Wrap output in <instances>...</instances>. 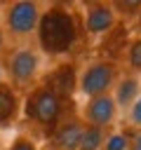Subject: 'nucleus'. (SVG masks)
Here are the masks:
<instances>
[{
	"instance_id": "nucleus-18",
	"label": "nucleus",
	"mask_w": 141,
	"mask_h": 150,
	"mask_svg": "<svg viewBox=\"0 0 141 150\" xmlns=\"http://www.w3.org/2000/svg\"><path fill=\"white\" fill-rule=\"evenodd\" d=\"M129 150H141V129H129Z\"/></svg>"
},
{
	"instance_id": "nucleus-3",
	"label": "nucleus",
	"mask_w": 141,
	"mask_h": 150,
	"mask_svg": "<svg viewBox=\"0 0 141 150\" xmlns=\"http://www.w3.org/2000/svg\"><path fill=\"white\" fill-rule=\"evenodd\" d=\"M5 68V77L7 82L19 91V89H33L40 77H42V54L38 52L35 45L31 42H21L16 47L9 49L7 59L2 61Z\"/></svg>"
},
{
	"instance_id": "nucleus-15",
	"label": "nucleus",
	"mask_w": 141,
	"mask_h": 150,
	"mask_svg": "<svg viewBox=\"0 0 141 150\" xmlns=\"http://www.w3.org/2000/svg\"><path fill=\"white\" fill-rule=\"evenodd\" d=\"M101 150H129V136H127V131H108Z\"/></svg>"
},
{
	"instance_id": "nucleus-16",
	"label": "nucleus",
	"mask_w": 141,
	"mask_h": 150,
	"mask_svg": "<svg viewBox=\"0 0 141 150\" xmlns=\"http://www.w3.org/2000/svg\"><path fill=\"white\" fill-rule=\"evenodd\" d=\"M7 150H40V148H38L35 138H31V136H26V134H19V136L12 138V143H9Z\"/></svg>"
},
{
	"instance_id": "nucleus-8",
	"label": "nucleus",
	"mask_w": 141,
	"mask_h": 150,
	"mask_svg": "<svg viewBox=\"0 0 141 150\" xmlns=\"http://www.w3.org/2000/svg\"><path fill=\"white\" fill-rule=\"evenodd\" d=\"M118 117V105L113 101V94H101V96H92L85 101V105L80 108V120L85 124L92 127H101V129H110V124Z\"/></svg>"
},
{
	"instance_id": "nucleus-21",
	"label": "nucleus",
	"mask_w": 141,
	"mask_h": 150,
	"mask_svg": "<svg viewBox=\"0 0 141 150\" xmlns=\"http://www.w3.org/2000/svg\"><path fill=\"white\" fill-rule=\"evenodd\" d=\"M136 33H139V35H141V16H139V19H136Z\"/></svg>"
},
{
	"instance_id": "nucleus-12",
	"label": "nucleus",
	"mask_w": 141,
	"mask_h": 150,
	"mask_svg": "<svg viewBox=\"0 0 141 150\" xmlns=\"http://www.w3.org/2000/svg\"><path fill=\"white\" fill-rule=\"evenodd\" d=\"M110 129H101V127H92V124H85L82 129V138H80V148L78 150H101L103 148V141L108 136Z\"/></svg>"
},
{
	"instance_id": "nucleus-13",
	"label": "nucleus",
	"mask_w": 141,
	"mask_h": 150,
	"mask_svg": "<svg viewBox=\"0 0 141 150\" xmlns=\"http://www.w3.org/2000/svg\"><path fill=\"white\" fill-rule=\"evenodd\" d=\"M125 63H127V73L132 75H141V35L129 38L127 49H125Z\"/></svg>"
},
{
	"instance_id": "nucleus-2",
	"label": "nucleus",
	"mask_w": 141,
	"mask_h": 150,
	"mask_svg": "<svg viewBox=\"0 0 141 150\" xmlns=\"http://www.w3.org/2000/svg\"><path fill=\"white\" fill-rule=\"evenodd\" d=\"M21 110H24V117L31 124H35V127L42 129L45 138H49L52 131L59 127V122L68 115L66 103L54 91H49L47 87H42L40 82L33 89L26 91V98L21 101Z\"/></svg>"
},
{
	"instance_id": "nucleus-19",
	"label": "nucleus",
	"mask_w": 141,
	"mask_h": 150,
	"mask_svg": "<svg viewBox=\"0 0 141 150\" xmlns=\"http://www.w3.org/2000/svg\"><path fill=\"white\" fill-rule=\"evenodd\" d=\"M5 49H7V35H5V30H2V26H0V56H2Z\"/></svg>"
},
{
	"instance_id": "nucleus-4",
	"label": "nucleus",
	"mask_w": 141,
	"mask_h": 150,
	"mask_svg": "<svg viewBox=\"0 0 141 150\" xmlns=\"http://www.w3.org/2000/svg\"><path fill=\"white\" fill-rule=\"evenodd\" d=\"M40 12L42 5L35 0H12L7 5H0V26L7 40H28L31 35H35Z\"/></svg>"
},
{
	"instance_id": "nucleus-10",
	"label": "nucleus",
	"mask_w": 141,
	"mask_h": 150,
	"mask_svg": "<svg viewBox=\"0 0 141 150\" xmlns=\"http://www.w3.org/2000/svg\"><path fill=\"white\" fill-rule=\"evenodd\" d=\"M110 94H113V101H115L118 110L120 108L127 110L136 101V96L141 94V77L139 75H132V73H122L118 77V82H115V87H113Z\"/></svg>"
},
{
	"instance_id": "nucleus-1",
	"label": "nucleus",
	"mask_w": 141,
	"mask_h": 150,
	"mask_svg": "<svg viewBox=\"0 0 141 150\" xmlns=\"http://www.w3.org/2000/svg\"><path fill=\"white\" fill-rule=\"evenodd\" d=\"M82 38L80 14L66 2H52L42 7L38 28H35V47L47 59H66L73 54Z\"/></svg>"
},
{
	"instance_id": "nucleus-6",
	"label": "nucleus",
	"mask_w": 141,
	"mask_h": 150,
	"mask_svg": "<svg viewBox=\"0 0 141 150\" xmlns=\"http://www.w3.org/2000/svg\"><path fill=\"white\" fill-rule=\"evenodd\" d=\"M40 84L54 91L66 105H73V96L78 94V66L73 59H61L56 61L42 77Z\"/></svg>"
},
{
	"instance_id": "nucleus-20",
	"label": "nucleus",
	"mask_w": 141,
	"mask_h": 150,
	"mask_svg": "<svg viewBox=\"0 0 141 150\" xmlns=\"http://www.w3.org/2000/svg\"><path fill=\"white\" fill-rule=\"evenodd\" d=\"M5 82V68H2V59H0V84Z\"/></svg>"
},
{
	"instance_id": "nucleus-11",
	"label": "nucleus",
	"mask_w": 141,
	"mask_h": 150,
	"mask_svg": "<svg viewBox=\"0 0 141 150\" xmlns=\"http://www.w3.org/2000/svg\"><path fill=\"white\" fill-rule=\"evenodd\" d=\"M21 112V96L19 91L5 80L0 84V129H7L16 122Z\"/></svg>"
},
{
	"instance_id": "nucleus-5",
	"label": "nucleus",
	"mask_w": 141,
	"mask_h": 150,
	"mask_svg": "<svg viewBox=\"0 0 141 150\" xmlns=\"http://www.w3.org/2000/svg\"><path fill=\"white\" fill-rule=\"evenodd\" d=\"M118 77H120V63L106 61V59H94L82 70H78V94L85 98L110 94Z\"/></svg>"
},
{
	"instance_id": "nucleus-17",
	"label": "nucleus",
	"mask_w": 141,
	"mask_h": 150,
	"mask_svg": "<svg viewBox=\"0 0 141 150\" xmlns=\"http://www.w3.org/2000/svg\"><path fill=\"white\" fill-rule=\"evenodd\" d=\"M127 120L134 129H141V94L136 96V101L127 108Z\"/></svg>"
},
{
	"instance_id": "nucleus-9",
	"label": "nucleus",
	"mask_w": 141,
	"mask_h": 150,
	"mask_svg": "<svg viewBox=\"0 0 141 150\" xmlns=\"http://www.w3.org/2000/svg\"><path fill=\"white\" fill-rule=\"evenodd\" d=\"M82 129H85V122L80 120V115L68 112L59 122V127L52 131V136L47 138L49 148L52 150H78L80 138H82Z\"/></svg>"
},
{
	"instance_id": "nucleus-14",
	"label": "nucleus",
	"mask_w": 141,
	"mask_h": 150,
	"mask_svg": "<svg viewBox=\"0 0 141 150\" xmlns=\"http://www.w3.org/2000/svg\"><path fill=\"white\" fill-rule=\"evenodd\" d=\"M113 5V9H115V16H118V21L120 23H129V21H136L139 16H141V2L139 0H125V2H110Z\"/></svg>"
},
{
	"instance_id": "nucleus-7",
	"label": "nucleus",
	"mask_w": 141,
	"mask_h": 150,
	"mask_svg": "<svg viewBox=\"0 0 141 150\" xmlns=\"http://www.w3.org/2000/svg\"><path fill=\"white\" fill-rule=\"evenodd\" d=\"M80 21H82V33L92 38H103L120 23L110 2H87L85 12L80 14Z\"/></svg>"
}]
</instances>
